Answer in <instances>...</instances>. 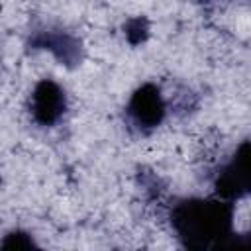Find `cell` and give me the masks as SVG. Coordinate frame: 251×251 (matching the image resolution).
<instances>
[{"mask_svg":"<svg viewBox=\"0 0 251 251\" xmlns=\"http://www.w3.org/2000/svg\"><path fill=\"white\" fill-rule=\"evenodd\" d=\"M25 47L31 51H47L65 69H76L84 61L82 39L59 25H39L27 33Z\"/></svg>","mask_w":251,"mask_h":251,"instance_id":"cell-4","label":"cell"},{"mask_svg":"<svg viewBox=\"0 0 251 251\" xmlns=\"http://www.w3.org/2000/svg\"><path fill=\"white\" fill-rule=\"evenodd\" d=\"M37 247H39V245H37L35 237H33L29 231L20 229V227L6 231V233H4V237H2V243H0V249H2V251H16V249H37Z\"/></svg>","mask_w":251,"mask_h":251,"instance_id":"cell-7","label":"cell"},{"mask_svg":"<svg viewBox=\"0 0 251 251\" xmlns=\"http://www.w3.org/2000/svg\"><path fill=\"white\" fill-rule=\"evenodd\" d=\"M233 249H251V229L247 233H237Z\"/></svg>","mask_w":251,"mask_h":251,"instance_id":"cell-8","label":"cell"},{"mask_svg":"<svg viewBox=\"0 0 251 251\" xmlns=\"http://www.w3.org/2000/svg\"><path fill=\"white\" fill-rule=\"evenodd\" d=\"M235 204L220 196L178 198L169 210V226L176 241L192 251L233 249L237 231L233 229Z\"/></svg>","mask_w":251,"mask_h":251,"instance_id":"cell-1","label":"cell"},{"mask_svg":"<svg viewBox=\"0 0 251 251\" xmlns=\"http://www.w3.org/2000/svg\"><path fill=\"white\" fill-rule=\"evenodd\" d=\"M67 108H69L67 92L57 80L45 76L35 82L27 98V114L35 126L39 127L57 126L67 114Z\"/></svg>","mask_w":251,"mask_h":251,"instance_id":"cell-5","label":"cell"},{"mask_svg":"<svg viewBox=\"0 0 251 251\" xmlns=\"http://www.w3.org/2000/svg\"><path fill=\"white\" fill-rule=\"evenodd\" d=\"M124 37L131 47L143 45L151 35V22L147 16H131L124 24Z\"/></svg>","mask_w":251,"mask_h":251,"instance_id":"cell-6","label":"cell"},{"mask_svg":"<svg viewBox=\"0 0 251 251\" xmlns=\"http://www.w3.org/2000/svg\"><path fill=\"white\" fill-rule=\"evenodd\" d=\"M126 124L137 135H149L167 118V100L155 82L139 84L124 108Z\"/></svg>","mask_w":251,"mask_h":251,"instance_id":"cell-2","label":"cell"},{"mask_svg":"<svg viewBox=\"0 0 251 251\" xmlns=\"http://www.w3.org/2000/svg\"><path fill=\"white\" fill-rule=\"evenodd\" d=\"M212 186L216 196L233 204L251 196V137L243 139L231 157L218 167Z\"/></svg>","mask_w":251,"mask_h":251,"instance_id":"cell-3","label":"cell"}]
</instances>
